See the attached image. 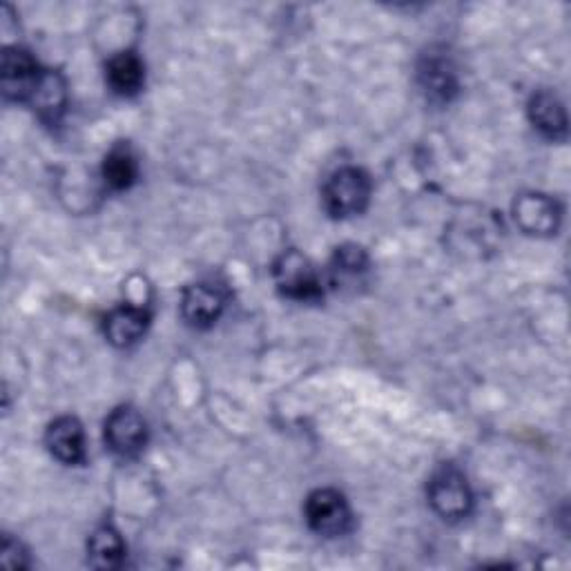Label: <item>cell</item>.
Here are the masks:
<instances>
[{
  "label": "cell",
  "mask_w": 571,
  "mask_h": 571,
  "mask_svg": "<svg viewBox=\"0 0 571 571\" xmlns=\"http://www.w3.org/2000/svg\"><path fill=\"white\" fill-rule=\"evenodd\" d=\"M529 119L549 139H562L567 134L564 108L551 91L536 94L529 104Z\"/></svg>",
  "instance_id": "obj_12"
},
{
  "label": "cell",
  "mask_w": 571,
  "mask_h": 571,
  "mask_svg": "<svg viewBox=\"0 0 571 571\" xmlns=\"http://www.w3.org/2000/svg\"><path fill=\"white\" fill-rule=\"evenodd\" d=\"M45 442L52 455L65 464H80L85 460L83 427L76 418H58L50 424Z\"/></svg>",
  "instance_id": "obj_10"
},
{
  "label": "cell",
  "mask_w": 571,
  "mask_h": 571,
  "mask_svg": "<svg viewBox=\"0 0 571 571\" xmlns=\"http://www.w3.org/2000/svg\"><path fill=\"white\" fill-rule=\"evenodd\" d=\"M150 324V315L139 306H119L106 317V335L115 346L137 344Z\"/></svg>",
  "instance_id": "obj_11"
},
{
  "label": "cell",
  "mask_w": 571,
  "mask_h": 571,
  "mask_svg": "<svg viewBox=\"0 0 571 571\" xmlns=\"http://www.w3.org/2000/svg\"><path fill=\"white\" fill-rule=\"evenodd\" d=\"M41 119L56 123L65 110V80L56 72H45L32 99Z\"/></svg>",
  "instance_id": "obj_15"
},
{
  "label": "cell",
  "mask_w": 571,
  "mask_h": 571,
  "mask_svg": "<svg viewBox=\"0 0 571 571\" xmlns=\"http://www.w3.org/2000/svg\"><path fill=\"white\" fill-rule=\"evenodd\" d=\"M146 440V420L132 407H119L106 420V442L112 453L121 457H134L143 451Z\"/></svg>",
  "instance_id": "obj_6"
},
{
  "label": "cell",
  "mask_w": 571,
  "mask_h": 571,
  "mask_svg": "<svg viewBox=\"0 0 571 571\" xmlns=\"http://www.w3.org/2000/svg\"><path fill=\"white\" fill-rule=\"evenodd\" d=\"M370 197V181L359 168L337 170L324 185V206L333 217L359 215Z\"/></svg>",
  "instance_id": "obj_1"
},
{
  "label": "cell",
  "mask_w": 571,
  "mask_h": 571,
  "mask_svg": "<svg viewBox=\"0 0 571 571\" xmlns=\"http://www.w3.org/2000/svg\"><path fill=\"white\" fill-rule=\"evenodd\" d=\"M108 83L121 94V97H132L143 85V63L132 52H121L108 63Z\"/></svg>",
  "instance_id": "obj_14"
},
{
  "label": "cell",
  "mask_w": 571,
  "mask_h": 571,
  "mask_svg": "<svg viewBox=\"0 0 571 571\" xmlns=\"http://www.w3.org/2000/svg\"><path fill=\"white\" fill-rule=\"evenodd\" d=\"M123 556H126V545L115 527L104 525L89 536L87 558H89L91 567L115 569L123 562Z\"/></svg>",
  "instance_id": "obj_13"
},
{
  "label": "cell",
  "mask_w": 571,
  "mask_h": 571,
  "mask_svg": "<svg viewBox=\"0 0 571 571\" xmlns=\"http://www.w3.org/2000/svg\"><path fill=\"white\" fill-rule=\"evenodd\" d=\"M0 560H3L6 567H12V569H19V567H28L30 560H28V553L23 549V545L10 536L3 538V553H0Z\"/></svg>",
  "instance_id": "obj_18"
},
{
  "label": "cell",
  "mask_w": 571,
  "mask_h": 571,
  "mask_svg": "<svg viewBox=\"0 0 571 571\" xmlns=\"http://www.w3.org/2000/svg\"><path fill=\"white\" fill-rule=\"evenodd\" d=\"M274 279H277L279 291L286 298L306 302V300H317L322 295L317 272L313 270L311 261L295 250L286 252L274 263Z\"/></svg>",
  "instance_id": "obj_4"
},
{
  "label": "cell",
  "mask_w": 571,
  "mask_h": 571,
  "mask_svg": "<svg viewBox=\"0 0 571 571\" xmlns=\"http://www.w3.org/2000/svg\"><path fill=\"white\" fill-rule=\"evenodd\" d=\"M306 520L320 536H342L351 527V509L335 489H317L306 500Z\"/></svg>",
  "instance_id": "obj_5"
},
{
  "label": "cell",
  "mask_w": 571,
  "mask_h": 571,
  "mask_svg": "<svg viewBox=\"0 0 571 571\" xmlns=\"http://www.w3.org/2000/svg\"><path fill=\"white\" fill-rule=\"evenodd\" d=\"M514 219L527 235L547 237L560 226V206L540 193L520 195L514 204Z\"/></svg>",
  "instance_id": "obj_7"
},
{
  "label": "cell",
  "mask_w": 571,
  "mask_h": 571,
  "mask_svg": "<svg viewBox=\"0 0 571 571\" xmlns=\"http://www.w3.org/2000/svg\"><path fill=\"white\" fill-rule=\"evenodd\" d=\"M429 500L444 520H460L468 516L473 507V496L464 475L453 466H444L433 475L429 483Z\"/></svg>",
  "instance_id": "obj_3"
},
{
  "label": "cell",
  "mask_w": 571,
  "mask_h": 571,
  "mask_svg": "<svg viewBox=\"0 0 571 571\" xmlns=\"http://www.w3.org/2000/svg\"><path fill=\"white\" fill-rule=\"evenodd\" d=\"M418 80L427 97L435 104H449L457 94L455 67L444 54H427L418 67Z\"/></svg>",
  "instance_id": "obj_9"
},
{
  "label": "cell",
  "mask_w": 571,
  "mask_h": 571,
  "mask_svg": "<svg viewBox=\"0 0 571 571\" xmlns=\"http://www.w3.org/2000/svg\"><path fill=\"white\" fill-rule=\"evenodd\" d=\"M224 306H226V300L217 286L195 283V286H190V289H185V293H183L181 313L190 326L208 328L222 317Z\"/></svg>",
  "instance_id": "obj_8"
},
{
  "label": "cell",
  "mask_w": 571,
  "mask_h": 571,
  "mask_svg": "<svg viewBox=\"0 0 571 571\" xmlns=\"http://www.w3.org/2000/svg\"><path fill=\"white\" fill-rule=\"evenodd\" d=\"M366 268H368V257L359 246H342L333 259V268H331L333 281L337 286L348 279L355 281L366 272Z\"/></svg>",
  "instance_id": "obj_17"
},
{
  "label": "cell",
  "mask_w": 571,
  "mask_h": 571,
  "mask_svg": "<svg viewBox=\"0 0 571 571\" xmlns=\"http://www.w3.org/2000/svg\"><path fill=\"white\" fill-rule=\"evenodd\" d=\"M137 157L128 146H117L104 161V176L110 187L126 190L137 181Z\"/></svg>",
  "instance_id": "obj_16"
},
{
  "label": "cell",
  "mask_w": 571,
  "mask_h": 571,
  "mask_svg": "<svg viewBox=\"0 0 571 571\" xmlns=\"http://www.w3.org/2000/svg\"><path fill=\"white\" fill-rule=\"evenodd\" d=\"M43 69L30 52L21 47H8L3 52V67H0V83L8 101H32L43 80Z\"/></svg>",
  "instance_id": "obj_2"
}]
</instances>
